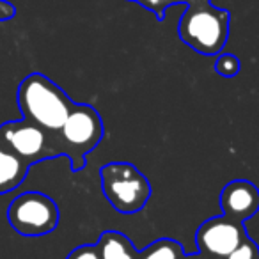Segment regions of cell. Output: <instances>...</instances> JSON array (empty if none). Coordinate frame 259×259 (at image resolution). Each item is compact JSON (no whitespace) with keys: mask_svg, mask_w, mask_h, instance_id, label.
<instances>
[{"mask_svg":"<svg viewBox=\"0 0 259 259\" xmlns=\"http://www.w3.org/2000/svg\"><path fill=\"white\" fill-rule=\"evenodd\" d=\"M18 107L23 119L57 134L75 103L54 80L43 73H30L18 85Z\"/></svg>","mask_w":259,"mask_h":259,"instance_id":"cell-1","label":"cell"},{"mask_svg":"<svg viewBox=\"0 0 259 259\" xmlns=\"http://www.w3.org/2000/svg\"><path fill=\"white\" fill-rule=\"evenodd\" d=\"M231 15L211 6V0H190L178 25L181 41L206 57L222 54L229 37Z\"/></svg>","mask_w":259,"mask_h":259,"instance_id":"cell-2","label":"cell"},{"mask_svg":"<svg viewBox=\"0 0 259 259\" xmlns=\"http://www.w3.org/2000/svg\"><path fill=\"white\" fill-rule=\"evenodd\" d=\"M101 192L119 213L132 215L148 204L151 197L149 180L128 162H110L100 169Z\"/></svg>","mask_w":259,"mask_h":259,"instance_id":"cell-3","label":"cell"},{"mask_svg":"<svg viewBox=\"0 0 259 259\" xmlns=\"http://www.w3.org/2000/svg\"><path fill=\"white\" fill-rule=\"evenodd\" d=\"M62 155L71 162L75 172L85 167V155L98 148L103 139V121L93 105L75 103L62 128L57 132Z\"/></svg>","mask_w":259,"mask_h":259,"instance_id":"cell-4","label":"cell"},{"mask_svg":"<svg viewBox=\"0 0 259 259\" xmlns=\"http://www.w3.org/2000/svg\"><path fill=\"white\" fill-rule=\"evenodd\" d=\"M0 144H4L27 165L62 155L57 134H50L27 119L8 121L0 126Z\"/></svg>","mask_w":259,"mask_h":259,"instance_id":"cell-5","label":"cell"},{"mask_svg":"<svg viewBox=\"0 0 259 259\" xmlns=\"http://www.w3.org/2000/svg\"><path fill=\"white\" fill-rule=\"evenodd\" d=\"M61 211L57 202L41 192H25L13 199L8 208V222L22 236L36 238L57 229Z\"/></svg>","mask_w":259,"mask_h":259,"instance_id":"cell-6","label":"cell"},{"mask_svg":"<svg viewBox=\"0 0 259 259\" xmlns=\"http://www.w3.org/2000/svg\"><path fill=\"white\" fill-rule=\"evenodd\" d=\"M248 234L241 222L229 219L226 215L211 217L199 226L195 233V243L199 252L211 259H224L227 254L240 247Z\"/></svg>","mask_w":259,"mask_h":259,"instance_id":"cell-7","label":"cell"},{"mask_svg":"<svg viewBox=\"0 0 259 259\" xmlns=\"http://www.w3.org/2000/svg\"><path fill=\"white\" fill-rule=\"evenodd\" d=\"M220 206L222 215L241 224L247 222L259 211V188L247 180L229 181L220 192Z\"/></svg>","mask_w":259,"mask_h":259,"instance_id":"cell-8","label":"cell"},{"mask_svg":"<svg viewBox=\"0 0 259 259\" xmlns=\"http://www.w3.org/2000/svg\"><path fill=\"white\" fill-rule=\"evenodd\" d=\"M30 165L0 144V195L16 190L25 181Z\"/></svg>","mask_w":259,"mask_h":259,"instance_id":"cell-9","label":"cell"},{"mask_svg":"<svg viewBox=\"0 0 259 259\" xmlns=\"http://www.w3.org/2000/svg\"><path fill=\"white\" fill-rule=\"evenodd\" d=\"M101 259H137V248L126 234L119 231H105L96 241Z\"/></svg>","mask_w":259,"mask_h":259,"instance_id":"cell-10","label":"cell"},{"mask_svg":"<svg viewBox=\"0 0 259 259\" xmlns=\"http://www.w3.org/2000/svg\"><path fill=\"white\" fill-rule=\"evenodd\" d=\"M183 255V245L172 238H160L137 252V259H181Z\"/></svg>","mask_w":259,"mask_h":259,"instance_id":"cell-11","label":"cell"},{"mask_svg":"<svg viewBox=\"0 0 259 259\" xmlns=\"http://www.w3.org/2000/svg\"><path fill=\"white\" fill-rule=\"evenodd\" d=\"M215 71L224 78H233L240 73V59L233 54H219L215 61Z\"/></svg>","mask_w":259,"mask_h":259,"instance_id":"cell-12","label":"cell"},{"mask_svg":"<svg viewBox=\"0 0 259 259\" xmlns=\"http://www.w3.org/2000/svg\"><path fill=\"white\" fill-rule=\"evenodd\" d=\"M190 0H137V4H141L142 8L149 9L151 13H155L156 18L162 22L165 18V11L174 4H188Z\"/></svg>","mask_w":259,"mask_h":259,"instance_id":"cell-13","label":"cell"},{"mask_svg":"<svg viewBox=\"0 0 259 259\" xmlns=\"http://www.w3.org/2000/svg\"><path fill=\"white\" fill-rule=\"evenodd\" d=\"M224 259H259V247L254 240L245 238L240 243V247L234 248L231 254H227Z\"/></svg>","mask_w":259,"mask_h":259,"instance_id":"cell-14","label":"cell"},{"mask_svg":"<svg viewBox=\"0 0 259 259\" xmlns=\"http://www.w3.org/2000/svg\"><path fill=\"white\" fill-rule=\"evenodd\" d=\"M66 259H101V257H100V252H98L96 243H93V245L85 243V245H80V247L73 248Z\"/></svg>","mask_w":259,"mask_h":259,"instance_id":"cell-15","label":"cell"},{"mask_svg":"<svg viewBox=\"0 0 259 259\" xmlns=\"http://www.w3.org/2000/svg\"><path fill=\"white\" fill-rule=\"evenodd\" d=\"M16 16V8L8 2V0H0V22H8V20Z\"/></svg>","mask_w":259,"mask_h":259,"instance_id":"cell-16","label":"cell"},{"mask_svg":"<svg viewBox=\"0 0 259 259\" xmlns=\"http://www.w3.org/2000/svg\"><path fill=\"white\" fill-rule=\"evenodd\" d=\"M181 259H211L208 257L206 254H202V252H195V254H188V255H183Z\"/></svg>","mask_w":259,"mask_h":259,"instance_id":"cell-17","label":"cell"},{"mask_svg":"<svg viewBox=\"0 0 259 259\" xmlns=\"http://www.w3.org/2000/svg\"><path fill=\"white\" fill-rule=\"evenodd\" d=\"M130 2H137V0H130Z\"/></svg>","mask_w":259,"mask_h":259,"instance_id":"cell-18","label":"cell"}]
</instances>
